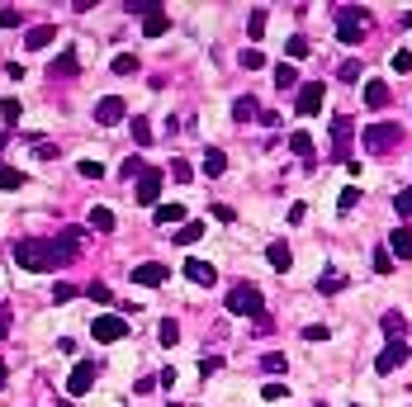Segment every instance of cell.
Wrapping results in <instances>:
<instances>
[{
  "instance_id": "cell-30",
  "label": "cell",
  "mask_w": 412,
  "mask_h": 407,
  "mask_svg": "<svg viewBox=\"0 0 412 407\" xmlns=\"http://www.w3.org/2000/svg\"><path fill=\"white\" fill-rule=\"evenodd\" d=\"M24 185V171H15V166H0V189H19Z\"/></svg>"
},
{
  "instance_id": "cell-53",
  "label": "cell",
  "mask_w": 412,
  "mask_h": 407,
  "mask_svg": "<svg viewBox=\"0 0 412 407\" xmlns=\"http://www.w3.org/2000/svg\"><path fill=\"white\" fill-rule=\"evenodd\" d=\"M5 379H10V365L0 360V389H5Z\"/></svg>"
},
{
  "instance_id": "cell-37",
  "label": "cell",
  "mask_w": 412,
  "mask_h": 407,
  "mask_svg": "<svg viewBox=\"0 0 412 407\" xmlns=\"http://www.w3.org/2000/svg\"><path fill=\"white\" fill-rule=\"evenodd\" d=\"M157 341L161 346H175V341H180V327H175V322H161V327H157Z\"/></svg>"
},
{
  "instance_id": "cell-35",
  "label": "cell",
  "mask_w": 412,
  "mask_h": 407,
  "mask_svg": "<svg viewBox=\"0 0 412 407\" xmlns=\"http://www.w3.org/2000/svg\"><path fill=\"white\" fill-rule=\"evenodd\" d=\"M247 33H252V38L266 33V10H252V15H247Z\"/></svg>"
},
{
  "instance_id": "cell-29",
  "label": "cell",
  "mask_w": 412,
  "mask_h": 407,
  "mask_svg": "<svg viewBox=\"0 0 412 407\" xmlns=\"http://www.w3.org/2000/svg\"><path fill=\"white\" fill-rule=\"evenodd\" d=\"M52 71H57V76H76V71H81L76 52H62V57H57V66H52Z\"/></svg>"
},
{
  "instance_id": "cell-54",
  "label": "cell",
  "mask_w": 412,
  "mask_h": 407,
  "mask_svg": "<svg viewBox=\"0 0 412 407\" xmlns=\"http://www.w3.org/2000/svg\"><path fill=\"white\" fill-rule=\"evenodd\" d=\"M5 336H10V322H5V317H0V341H5Z\"/></svg>"
},
{
  "instance_id": "cell-18",
  "label": "cell",
  "mask_w": 412,
  "mask_h": 407,
  "mask_svg": "<svg viewBox=\"0 0 412 407\" xmlns=\"http://www.w3.org/2000/svg\"><path fill=\"white\" fill-rule=\"evenodd\" d=\"M266 261H270V266H275V270H289V266H294V256H289V247H285V242H270Z\"/></svg>"
},
{
  "instance_id": "cell-32",
  "label": "cell",
  "mask_w": 412,
  "mask_h": 407,
  "mask_svg": "<svg viewBox=\"0 0 412 407\" xmlns=\"http://www.w3.org/2000/svg\"><path fill=\"white\" fill-rule=\"evenodd\" d=\"M242 66H247V71H261V66H266V52H261V47H247V52H242Z\"/></svg>"
},
{
  "instance_id": "cell-19",
  "label": "cell",
  "mask_w": 412,
  "mask_h": 407,
  "mask_svg": "<svg viewBox=\"0 0 412 407\" xmlns=\"http://www.w3.org/2000/svg\"><path fill=\"white\" fill-rule=\"evenodd\" d=\"M289 152H294V157H313V133H289Z\"/></svg>"
},
{
  "instance_id": "cell-5",
  "label": "cell",
  "mask_w": 412,
  "mask_h": 407,
  "mask_svg": "<svg viewBox=\"0 0 412 407\" xmlns=\"http://www.w3.org/2000/svg\"><path fill=\"white\" fill-rule=\"evenodd\" d=\"M90 336H95L100 346H114V341H124V336H128V322H124V317H114V313H105V317L90 322Z\"/></svg>"
},
{
  "instance_id": "cell-22",
  "label": "cell",
  "mask_w": 412,
  "mask_h": 407,
  "mask_svg": "<svg viewBox=\"0 0 412 407\" xmlns=\"http://www.w3.org/2000/svg\"><path fill=\"white\" fill-rule=\"evenodd\" d=\"M294 85H299V71H294V66H275V90H294Z\"/></svg>"
},
{
  "instance_id": "cell-23",
  "label": "cell",
  "mask_w": 412,
  "mask_h": 407,
  "mask_svg": "<svg viewBox=\"0 0 412 407\" xmlns=\"http://www.w3.org/2000/svg\"><path fill=\"white\" fill-rule=\"evenodd\" d=\"M157 223H161V228H166V223H185V204H161Z\"/></svg>"
},
{
  "instance_id": "cell-47",
  "label": "cell",
  "mask_w": 412,
  "mask_h": 407,
  "mask_svg": "<svg viewBox=\"0 0 412 407\" xmlns=\"http://www.w3.org/2000/svg\"><path fill=\"white\" fill-rule=\"evenodd\" d=\"M86 294H90V298H95V303H110V284H90V289H86Z\"/></svg>"
},
{
  "instance_id": "cell-6",
  "label": "cell",
  "mask_w": 412,
  "mask_h": 407,
  "mask_svg": "<svg viewBox=\"0 0 412 407\" xmlns=\"http://www.w3.org/2000/svg\"><path fill=\"white\" fill-rule=\"evenodd\" d=\"M322 100H327L322 81H308V85H299V100H294V110H299L303 119H313V114L322 110Z\"/></svg>"
},
{
  "instance_id": "cell-43",
  "label": "cell",
  "mask_w": 412,
  "mask_h": 407,
  "mask_svg": "<svg viewBox=\"0 0 412 407\" xmlns=\"http://www.w3.org/2000/svg\"><path fill=\"white\" fill-rule=\"evenodd\" d=\"M389 66H394V71H412V52H394Z\"/></svg>"
},
{
  "instance_id": "cell-4",
  "label": "cell",
  "mask_w": 412,
  "mask_h": 407,
  "mask_svg": "<svg viewBox=\"0 0 412 407\" xmlns=\"http://www.w3.org/2000/svg\"><path fill=\"white\" fill-rule=\"evenodd\" d=\"M365 19H370V15H365V10H336V38H341V43H360V38H365Z\"/></svg>"
},
{
  "instance_id": "cell-52",
  "label": "cell",
  "mask_w": 412,
  "mask_h": 407,
  "mask_svg": "<svg viewBox=\"0 0 412 407\" xmlns=\"http://www.w3.org/2000/svg\"><path fill=\"white\" fill-rule=\"evenodd\" d=\"M213 218H218V223H233V218H237V213H233L228 204H213Z\"/></svg>"
},
{
  "instance_id": "cell-7",
  "label": "cell",
  "mask_w": 412,
  "mask_h": 407,
  "mask_svg": "<svg viewBox=\"0 0 412 407\" xmlns=\"http://www.w3.org/2000/svg\"><path fill=\"white\" fill-rule=\"evenodd\" d=\"M403 365H408V346L389 341V346H384V355L375 360V370H379V374H394V370H403Z\"/></svg>"
},
{
  "instance_id": "cell-40",
  "label": "cell",
  "mask_w": 412,
  "mask_h": 407,
  "mask_svg": "<svg viewBox=\"0 0 412 407\" xmlns=\"http://www.w3.org/2000/svg\"><path fill=\"white\" fill-rule=\"evenodd\" d=\"M114 71H119V76H133V71H138V57H114Z\"/></svg>"
},
{
  "instance_id": "cell-46",
  "label": "cell",
  "mask_w": 412,
  "mask_h": 407,
  "mask_svg": "<svg viewBox=\"0 0 412 407\" xmlns=\"http://www.w3.org/2000/svg\"><path fill=\"white\" fill-rule=\"evenodd\" d=\"M303 341H327V327L313 322V327H303Z\"/></svg>"
},
{
  "instance_id": "cell-10",
  "label": "cell",
  "mask_w": 412,
  "mask_h": 407,
  "mask_svg": "<svg viewBox=\"0 0 412 407\" xmlns=\"http://www.w3.org/2000/svg\"><path fill=\"white\" fill-rule=\"evenodd\" d=\"M90 384H95V365L81 360L76 370H71V379H66V389H71V398H81V393H90Z\"/></svg>"
},
{
  "instance_id": "cell-41",
  "label": "cell",
  "mask_w": 412,
  "mask_h": 407,
  "mask_svg": "<svg viewBox=\"0 0 412 407\" xmlns=\"http://www.w3.org/2000/svg\"><path fill=\"white\" fill-rule=\"evenodd\" d=\"M389 270H394V256H389V251H375V275H389Z\"/></svg>"
},
{
  "instance_id": "cell-56",
  "label": "cell",
  "mask_w": 412,
  "mask_h": 407,
  "mask_svg": "<svg viewBox=\"0 0 412 407\" xmlns=\"http://www.w3.org/2000/svg\"><path fill=\"white\" fill-rule=\"evenodd\" d=\"M166 407H175V403H166Z\"/></svg>"
},
{
  "instance_id": "cell-13",
  "label": "cell",
  "mask_w": 412,
  "mask_h": 407,
  "mask_svg": "<svg viewBox=\"0 0 412 407\" xmlns=\"http://www.w3.org/2000/svg\"><path fill=\"white\" fill-rule=\"evenodd\" d=\"M161 194V171H143L138 175V204H157Z\"/></svg>"
},
{
  "instance_id": "cell-3",
  "label": "cell",
  "mask_w": 412,
  "mask_h": 407,
  "mask_svg": "<svg viewBox=\"0 0 412 407\" xmlns=\"http://www.w3.org/2000/svg\"><path fill=\"white\" fill-rule=\"evenodd\" d=\"M360 142H365V152H375V157H389L398 142H403V128L398 124H370L360 133Z\"/></svg>"
},
{
  "instance_id": "cell-26",
  "label": "cell",
  "mask_w": 412,
  "mask_h": 407,
  "mask_svg": "<svg viewBox=\"0 0 412 407\" xmlns=\"http://www.w3.org/2000/svg\"><path fill=\"white\" fill-rule=\"evenodd\" d=\"M157 10H161L157 0H128V5H124V15H147V19L157 15Z\"/></svg>"
},
{
  "instance_id": "cell-15",
  "label": "cell",
  "mask_w": 412,
  "mask_h": 407,
  "mask_svg": "<svg viewBox=\"0 0 412 407\" xmlns=\"http://www.w3.org/2000/svg\"><path fill=\"white\" fill-rule=\"evenodd\" d=\"M52 38H57V24H38V29L24 33V47H29V52H38V47H48Z\"/></svg>"
},
{
  "instance_id": "cell-34",
  "label": "cell",
  "mask_w": 412,
  "mask_h": 407,
  "mask_svg": "<svg viewBox=\"0 0 412 407\" xmlns=\"http://www.w3.org/2000/svg\"><path fill=\"white\" fill-rule=\"evenodd\" d=\"M233 114H237L242 124H247V119H256V100H252V95H242L237 105H233Z\"/></svg>"
},
{
  "instance_id": "cell-33",
  "label": "cell",
  "mask_w": 412,
  "mask_h": 407,
  "mask_svg": "<svg viewBox=\"0 0 412 407\" xmlns=\"http://www.w3.org/2000/svg\"><path fill=\"white\" fill-rule=\"evenodd\" d=\"M285 52H289V57H294V62H303V57H308V38H303V33H294Z\"/></svg>"
},
{
  "instance_id": "cell-25",
  "label": "cell",
  "mask_w": 412,
  "mask_h": 407,
  "mask_svg": "<svg viewBox=\"0 0 412 407\" xmlns=\"http://www.w3.org/2000/svg\"><path fill=\"white\" fill-rule=\"evenodd\" d=\"M90 228L95 232H114V213L110 208H90Z\"/></svg>"
},
{
  "instance_id": "cell-36",
  "label": "cell",
  "mask_w": 412,
  "mask_h": 407,
  "mask_svg": "<svg viewBox=\"0 0 412 407\" xmlns=\"http://www.w3.org/2000/svg\"><path fill=\"white\" fill-rule=\"evenodd\" d=\"M133 142H138V147L152 142V124H147V119H133Z\"/></svg>"
},
{
  "instance_id": "cell-50",
  "label": "cell",
  "mask_w": 412,
  "mask_h": 407,
  "mask_svg": "<svg viewBox=\"0 0 412 407\" xmlns=\"http://www.w3.org/2000/svg\"><path fill=\"white\" fill-rule=\"evenodd\" d=\"M0 24H5V29H15V24H24V15H19V10H0Z\"/></svg>"
},
{
  "instance_id": "cell-42",
  "label": "cell",
  "mask_w": 412,
  "mask_h": 407,
  "mask_svg": "<svg viewBox=\"0 0 412 407\" xmlns=\"http://www.w3.org/2000/svg\"><path fill=\"white\" fill-rule=\"evenodd\" d=\"M261 398H266V403H285L289 389H285V384H266V393H261Z\"/></svg>"
},
{
  "instance_id": "cell-49",
  "label": "cell",
  "mask_w": 412,
  "mask_h": 407,
  "mask_svg": "<svg viewBox=\"0 0 412 407\" xmlns=\"http://www.w3.org/2000/svg\"><path fill=\"white\" fill-rule=\"evenodd\" d=\"M143 171H147L143 157H128V161H124V180H128V175H143Z\"/></svg>"
},
{
  "instance_id": "cell-38",
  "label": "cell",
  "mask_w": 412,
  "mask_h": 407,
  "mask_svg": "<svg viewBox=\"0 0 412 407\" xmlns=\"http://www.w3.org/2000/svg\"><path fill=\"white\" fill-rule=\"evenodd\" d=\"M190 175H194V166H190V161H180V157L171 161V180H180V185H185Z\"/></svg>"
},
{
  "instance_id": "cell-27",
  "label": "cell",
  "mask_w": 412,
  "mask_h": 407,
  "mask_svg": "<svg viewBox=\"0 0 412 407\" xmlns=\"http://www.w3.org/2000/svg\"><path fill=\"white\" fill-rule=\"evenodd\" d=\"M285 355H280V350H270V355H261V370H266V374H285Z\"/></svg>"
},
{
  "instance_id": "cell-17",
  "label": "cell",
  "mask_w": 412,
  "mask_h": 407,
  "mask_svg": "<svg viewBox=\"0 0 412 407\" xmlns=\"http://www.w3.org/2000/svg\"><path fill=\"white\" fill-rule=\"evenodd\" d=\"M379 327H384V336H389V341H403V331H408V317H403V313H384Z\"/></svg>"
},
{
  "instance_id": "cell-8",
  "label": "cell",
  "mask_w": 412,
  "mask_h": 407,
  "mask_svg": "<svg viewBox=\"0 0 412 407\" xmlns=\"http://www.w3.org/2000/svg\"><path fill=\"white\" fill-rule=\"evenodd\" d=\"M124 114H128L124 100H119V95H105V100L95 105V124H100V128H110V124H119Z\"/></svg>"
},
{
  "instance_id": "cell-12",
  "label": "cell",
  "mask_w": 412,
  "mask_h": 407,
  "mask_svg": "<svg viewBox=\"0 0 412 407\" xmlns=\"http://www.w3.org/2000/svg\"><path fill=\"white\" fill-rule=\"evenodd\" d=\"M185 280H190V284H199V289H208V284L218 280V270L208 266V261H185Z\"/></svg>"
},
{
  "instance_id": "cell-51",
  "label": "cell",
  "mask_w": 412,
  "mask_h": 407,
  "mask_svg": "<svg viewBox=\"0 0 412 407\" xmlns=\"http://www.w3.org/2000/svg\"><path fill=\"white\" fill-rule=\"evenodd\" d=\"M0 114H5L10 124H19V100H5V105H0Z\"/></svg>"
},
{
  "instance_id": "cell-14",
  "label": "cell",
  "mask_w": 412,
  "mask_h": 407,
  "mask_svg": "<svg viewBox=\"0 0 412 407\" xmlns=\"http://www.w3.org/2000/svg\"><path fill=\"white\" fill-rule=\"evenodd\" d=\"M389 100H394V95H389L384 81H365V105H370V110H389Z\"/></svg>"
},
{
  "instance_id": "cell-39",
  "label": "cell",
  "mask_w": 412,
  "mask_h": 407,
  "mask_svg": "<svg viewBox=\"0 0 412 407\" xmlns=\"http://www.w3.org/2000/svg\"><path fill=\"white\" fill-rule=\"evenodd\" d=\"M360 208V189H341V213H355Z\"/></svg>"
},
{
  "instance_id": "cell-48",
  "label": "cell",
  "mask_w": 412,
  "mask_h": 407,
  "mask_svg": "<svg viewBox=\"0 0 412 407\" xmlns=\"http://www.w3.org/2000/svg\"><path fill=\"white\" fill-rule=\"evenodd\" d=\"M360 76V57H351V62H341V81H355Z\"/></svg>"
},
{
  "instance_id": "cell-31",
  "label": "cell",
  "mask_w": 412,
  "mask_h": 407,
  "mask_svg": "<svg viewBox=\"0 0 412 407\" xmlns=\"http://www.w3.org/2000/svg\"><path fill=\"white\" fill-rule=\"evenodd\" d=\"M394 208H398V218H412V185L394 194Z\"/></svg>"
},
{
  "instance_id": "cell-16",
  "label": "cell",
  "mask_w": 412,
  "mask_h": 407,
  "mask_svg": "<svg viewBox=\"0 0 412 407\" xmlns=\"http://www.w3.org/2000/svg\"><path fill=\"white\" fill-rule=\"evenodd\" d=\"M389 256H394V261H408L412 256V228H398V232L389 237Z\"/></svg>"
},
{
  "instance_id": "cell-1",
  "label": "cell",
  "mask_w": 412,
  "mask_h": 407,
  "mask_svg": "<svg viewBox=\"0 0 412 407\" xmlns=\"http://www.w3.org/2000/svg\"><path fill=\"white\" fill-rule=\"evenodd\" d=\"M71 256H76V232L62 237V251L52 247V242H19V247H15V266L19 270H57V266H66Z\"/></svg>"
},
{
  "instance_id": "cell-21",
  "label": "cell",
  "mask_w": 412,
  "mask_h": 407,
  "mask_svg": "<svg viewBox=\"0 0 412 407\" xmlns=\"http://www.w3.org/2000/svg\"><path fill=\"white\" fill-rule=\"evenodd\" d=\"M166 29H171V15H166V10H157V15H152V19L143 24V33H147V38H161Z\"/></svg>"
},
{
  "instance_id": "cell-55",
  "label": "cell",
  "mask_w": 412,
  "mask_h": 407,
  "mask_svg": "<svg viewBox=\"0 0 412 407\" xmlns=\"http://www.w3.org/2000/svg\"><path fill=\"white\" fill-rule=\"evenodd\" d=\"M403 24H412V10H408V15H403Z\"/></svg>"
},
{
  "instance_id": "cell-28",
  "label": "cell",
  "mask_w": 412,
  "mask_h": 407,
  "mask_svg": "<svg viewBox=\"0 0 412 407\" xmlns=\"http://www.w3.org/2000/svg\"><path fill=\"white\" fill-rule=\"evenodd\" d=\"M341 284H346V275H336V270H327V275L317 280V289H322V294H341Z\"/></svg>"
},
{
  "instance_id": "cell-11",
  "label": "cell",
  "mask_w": 412,
  "mask_h": 407,
  "mask_svg": "<svg viewBox=\"0 0 412 407\" xmlns=\"http://www.w3.org/2000/svg\"><path fill=\"white\" fill-rule=\"evenodd\" d=\"M166 275H171V270L161 266V261H147V266L133 270V284H147V289H157V284H166Z\"/></svg>"
},
{
  "instance_id": "cell-44",
  "label": "cell",
  "mask_w": 412,
  "mask_h": 407,
  "mask_svg": "<svg viewBox=\"0 0 412 407\" xmlns=\"http://www.w3.org/2000/svg\"><path fill=\"white\" fill-rule=\"evenodd\" d=\"M81 175H86V180H100L105 166H100V161H81Z\"/></svg>"
},
{
  "instance_id": "cell-9",
  "label": "cell",
  "mask_w": 412,
  "mask_h": 407,
  "mask_svg": "<svg viewBox=\"0 0 412 407\" xmlns=\"http://www.w3.org/2000/svg\"><path fill=\"white\" fill-rule=\"evenodd\" d=\"M351 138H355V133H351V119L341 114V119L332 124V157H336V161L351 157Z\"/></svg>"
},
{
  "instance_id": "cell-2",
  "label": "cell",
  "mask_w": 412,
  "mask_h": 407,
  "mask_svg": "<svg viewBox=\"0 0 412 407\" xmlns=\"http://www.w3.org/2000/svg\"><path fill=\"white\" fill-rule=\"evenodd\" d=\"M228 313L237 317H266V298L256 284H237V289H228Z\"/></svg>"
},
{
  "instance_id": "cell-20",
  "label": "cell",
  "mask_w": 412,
  "mask_h": 407,
  "mask_svg": "<svg viewBox=\"0 0 412 407\" xmlns=\"http://www.w3.org/2000/svg\"><path fill=\"white\" fill-rule=\"evenodd\" d=\"M223 166H228V157H223L218 147H208V152H204V175H208V180H218Z\"/></svg>"
},
{
  "instance_id": "cell-45",
  "label": "cell",
  "mask_w": 412,
  "mask_h": 407,
  "mask_svg": "<svg viewBox=\"0 0 412 407\" xmlns=\"http://www.w3.org/2000/svg\"><path fill=\"white\" fill-rule=\"evenodd\" d=\"M66 298H76V284H57L52 289V303H66Z\"/></svg>"
},
{
  "instance_id": "cell-24",
  "label": "cell",
  "mask_w": 412,
  "mask_h": 407,
  "mask_svg": "<svg viewBox=\"0 0 412 407\" xmlns=\"http://www.w3.org/2000/svg\"><path fill=\"white\" fill-rule=\"evenodd\" d=\"M204 237V223H185L180 232H175V247H190V242H199Z\"/></svg>"
}]
</instances>
